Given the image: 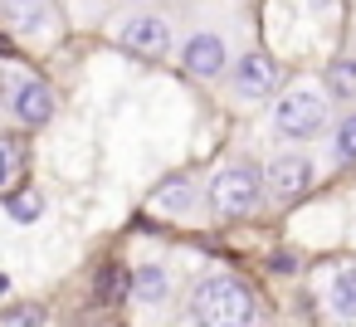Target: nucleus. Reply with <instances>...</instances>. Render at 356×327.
<instances>
[{"mask_svg":"<svg viewBox=\"0 0 356 327\" xmlns=\"http://www.w3.org/2000/svg\"><path fill=\"white\" fill-rule=\"evenodd\" d=\"M259 308L249 298V288L229 273L200 278V288L191 293V322L195 327H254Z\"/></svg>","mask_w":356,"mask_h":327,"instance_id":"f257e3e1","label":"nucleus"},{"mask_svg":"<svg viewBox=\"0 0 356 327\" xmlns=\"http://www.w3.org/2000/svg\"><path fill=\"white\" fill-rule=\"evenodd\" d=\"M264 196V176L254 166H225L215 181H210V205L220 215H249Z\"/></svg>","mask_w":356,"mask_h":327,"instance_id":"f03ea898","label":"nucleus"},{"mask_svg":"<svg viewBox=\"0 0 356 327\" xmlns=\"http://www.w3.org/2000/svg\"><path fill=\"white\" fill-rule=\"evenodd\" d=\"M273 127L283 137H293V142H307V137H317L327 127V108H322L317 93H288L273 108Z\"/></svg>","mask_w":356,"mask_h":327,"instance_id":"7ed1b4c3","label":"nucleus"},{"mask_svg":"<svg viewBox=\"0 0 356 327\" xmlns=\"http://www.w3.org/2000/svg\"><path fill=\"white\" fill-rule=\"evenodd\" d=\"M6 103H10V118L20 127H44V122H54V108H59L54 88L44 79H15L10 93H6Z\"/></svg>","mask_w":356,"mask_h":327,"instance_id":"20e7f679","label":"nucleus"},{"mask_svg":"<svg viewBox=\"0 0 356 327\" xmlns=\"http://www.w3.org/2000/svg\"><path fill=\"white\" fill-rule=\"evenodd\" d=\"M278 88V69H273V59L264 54V49H249L239 64H234V93L244 98V103H259V98H268Z\"/></svg>","mask_w":356,"mask_h":327,"instance_id":"39448f33","label":"nucleus"},{"mask_svg":"<svg viewBox=\"0 0 356 327\" xmlns=\"http://www.w3.org/2000/svg\"><path fill=\"white\" fill-rule=\"evenodd\" d=\"M118 40H122V49H132V54H142V59H161V54L171 49V25L156 20V15H132Z\"/></svg>","mask_w":356,"mask_h":327,"instance_id":"423d86ee","label":"nucleus"},{"mask_svg":"<svg viewBox=\"0 0 356 327\" xmlns=\"http://www.w3.org/2000/svg\"><path fill=\"white\" fill-rule=\"evenodd\" d=\"M0 20L10 35H44L54 25V0H0Z\"/></svg>","mask_w":356,"mask_h":327,"instance_id":"0eeeda50","label":"nucleus"},{"mask_svg":"<svg viewBox=\"0 0 356 327\" xmlns=\"http://www.w3.org/2000/svg\"><path fill=\"white\" fill-rule=\"evenodd\" d=\"M264 186L273 191V200H298V196L312 186V161H307V157H273Z\"/></svg>","mask_w":356,"mask_h":327,"instance_id":"6e6552de","label":"nucleus"},{"mask_svg":"<svg viewBox=\"0 0 356 327\" xmlns=\"http://www.w3.org/2000/svg\"><path fill=\"white\" fill-rule=\"evenodd\" d=\"M181 59H186V69L195 74V79H215V74H225V40L220 35H191L186 45H181Z\"/></svg>","mask_w":356,"mask_h":327,"instance_id":"1a4fd4ad","label":"nucleus"},{"mask_svg":"<svg viewBox=\"0 0 356 327\" xmlns=\"http://www.w3.org/2000/svg\"><path fill=\"white\" fill-rule=\"evenodd\" d=\"M132 298L137 303H161L166 293H171V273L161 269V264H142V269H132Z\"/></svg>","mask_w":356,"mask_h":327,"instance_id":"9d476101","label":"nucleus"},{"mask_svg":"<svg viewBox=\"0 0 356 327\" xmlns=\"http://www.w3.org/2000/svg\"><path fill=\"white\" fill-rule=\"evenodd\" d=\"M327 308H332L337 317L356 322V269H341V273L332 278V288H327Z\"/></svg>","mask_w":356,"mask_h":327,"instance_id":"9b49d317","label":"nucleus"},{"mask_svg":"<svg viewBox=\"0 0 356 327\" xmlns=\"http://www.w3.org/2000/svg\"><path fill=\"white\" fill-rule=\"evenodd\" d=\"M327 98H356V59H337L327 69Z\"/></svg>","mask_w":356,"mask_h":327,"instance_id":"f8f14e48","label":"nucleus"},{"mask_svg":"<svg viewBox=\"0 0 356 327\" xmlns=\"http://www.w3.org/2000/svg\"><path fill=\"white\" fill-rule=\"evenodd\" d=\"M152 200H156V210H186V205H191V186H186V181H166Z\"/></svg>","mask_w":356,"mask_h":327,"instance_id":"ddd939ff","label":"nucleus"},{"mask_svg":"<svg viewBox=\"0 0 356 327\" xmlns=\"http://www.w3.org/2000/svg\"><path fill=\"white\" fill-rule=\"evenodd\" d=\"M0 327H44V308L40 303H20V308H10L6 317H0Z\"/></svg>","mask_w":356,"mask_h":327,"instance_id":"4468645a","label":"nucleus"},{"mask_svg":"<svg viewBox=\"0 0 356 327\" xmlns=\"http://www.w3.org/2000/svg\"><path fill=\"white\" fill-rule=\"evenodd\" d=\"M10 215H15V220H40V215H44V200H40V191H20V196L10 200Z\"/></svg>","mask_w":356,"mask_h":327,"instance_id":"2eb2a0df","label":"nucleus"},{"mask_svg":"<svg viewBox=\"0 0 356 327\" xmlns=\"http://www.w3.org/2000/svg\"><path fill=\"white\" fill-rule=\"evenodd\" d=\"M337 157L341 161H356V113L341 118V127H337Z\"/></svg>","mask_w":356,"mask_h":327,"instance_id":"dca6fc26","label":"nucleus"},{"mask_svg":"<svg viewBox=\"0 0 356 327\" xmlns=\"http://www.w3.org/2000/svg\"><path fill=\"white\" fill-rule=\"evenodd\" d=\"M15 166H20V161H15V147H10L6 137H0V191H6V186H10V176H15Z\"/></svg>","mask_w":356,"mask_h":327,"instance_id":"f3484780","label":"nucleus"},{"mask_svg":"<svg viewBox=\"0 0 356 327\" xmlns=\"http://www.w3.org/2000/svg\"><path fill=\"white\" fill-rule=\"evenodd\" d=\"M6 293H10V273H6V269H0V298H6Z\"/></svg>","mask_w":356,"mask_h":327,"instance_id":"a211bd4d","label":"nucleus"}]
</instances>
